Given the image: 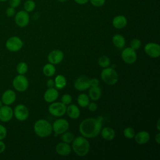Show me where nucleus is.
I'll return each instance as SVG.
<instances>
[{
  "instance_id": "1",
  "label": "nucleus",
  "mask_w": 160,
  "mask_h": 160,
  "mask_svg": "<svg viewBox=\"0 0 160 160\" xmlns=\"http://www.w3.org/2000/svg\"><path fill=\"white\" fill-rule=\"evenodd\" d=\"M79 129L82 136L87 138H93L98 136L100 133L102 129V122L95 118H87L81 121Z\"/></svg>"
},
{
  "instance_id": "2",
  "label": "nucleus",
  "mask_w": 160,
  "mask_h": 160,
  "mask_svg": "<svg viewBox=\"0 0 160 160\" xmlns=\"http://www.w3.org/2000/svg\"><path fill=\"white\" fill-rule=\"evenodd\" d=\"M72 142V150L78 156L82 157L88 154L90 149V144L85 137H76Z\"/></svg>"
},
{
  "instance_id": "3",
  "label": "nucleus",
  "mask_w": 160,
  "mask_h": 160,
  "mask_svg": "<svg viewBox=\"0 0 160 160\" xmlns=\"http://www.w3.org/2000/svg\"><path fill=\"white\" fill-rule=\"evenodd\" d=\"M34 131L36 134L41 138L49 136L52 131V125L47 120L41 119L38 120L34 125Z\"/></svg>"
},
{
  "instance_id": "4",
  "label": "nucleus",
  "mask_w": 160,
  "mask_h": 160,
  "mask_svg": "<svg viewBox=\"0 0 160 160\" xmlns=\"http://www.w3.org/2000/svg\"><path fill=\"white\" fill-rule=\"evenodd\" d=\"M102 81L108 85H114L118 81V74L112 68H104L101 74Z\"/></svg>"
},
{
  "instance_id": "5",
  "label": "nucleus",
  "mask_w": 160,
  "mask_h": 160,
  "mask_svg": "<svg viewBox=\"0 0 160 160\" xmlns=\"http://www.w3.org/2000/svg\"><path fill=\"white\" fill-rule=\"evenodd\" d=\"M14 88L19 92H24L28 88L29 81L24 74L17 75L12 80Z\"/></svg>"
},
{
  "instance_id": "6",
  "label": "nucleus",
  "mask_w": 160,
  "mask_h": 160,
  "mask_svg": "<svg viewBox=\"0 0 160 160\" xmlns=\"http://www.w3.org/2000/svg\"><path fill=\"white\" fill-rule=\"evenodd\" d=\"M6 49L11 52L19 51L23 46V42L21 39L18 36H12L6 42Z\"/></svg>"
},
{
  "instance_id": "7",
  "label": "nucleus",
  "mask_w": 160,
  "mask_h": 160,
  "mask_svg": "<svg viewBox=\"0 0 160 160\" xmlns=\"http://www.w3.org/2000/svg\"><path fill=\"white\" fill-rule=\"evenodd\" d=\"M49 113L54 116L60 117L66 112V106L61 102H53L48 108Z\"/></svg>"
},
{
  "instance_id": "8",
  "label": "nucleus",
  "mask_w": 160,
  "mask_h": 160,
  "mask_svg": "<svg viewBox=\"0 0 160 160\" xmlns=\"http://www.w3.org/2000/svg\"><path fill=\"white\" fill-rule=\"evenodd\" d=\"M29 13L24 10L19 11L14 15L15 23L20 28L26 27L29 24Z\"/></svg>"
},
{
  "instance_id": "9",
  "label": "nucleus",
  "mask_w": 160,
  "mask_h": 160,
  "mask_svg": "<svg viewBox=\"0 0 160 160\" xmlns=\"http://www.w3.org/2000/svg\"><path fill=\"white\" fill-rule=\"evenodd\" d=\"M13 114L15 118L20 121L26 120L29 116V110L24 104H18L13 110Z\"/></svg>"
},
{
  "instance_id": "10",
  "label": "nucleus",
  "mask_w": 160,
  "mask_h": 160,
  "mask_svg": "<svg viewBox=\"0 0 160 160\" xmlns=\"http://www.w3.org/2000/svg\"><path fill=\"white\" fill-rule=\"evenodd\" d=\"M69 126L68 121L64 119H56L52 125V130L56 134H62L65 132L68 129Z\"/></svg>"
},
{
  "instance_id": "11",
  "label": "nucleus",
  "mask_w": 160,
  "mask_h": 160,
  "mask_svg": "<svg viewBox=\"0 0 160 160\" xmlns=\"http://www.w3.org/2000/svg\"><path fill=\"white\" fill-rule=\"evenodd\" d=\"M121 58L126 64H131L134 63L137 59V54L131 48H125L121 52Z\"/></svg>"
},
{
  "instance_id": "12",
  "label": "nucleus",
  "mask_w": 160,
  "mask_h": 160,
  "mask_svg": "<svg viewBox=\"0 0 160 160\" xmlns=\"http://www.w3.org/2000/svg\"><path fill=\"white\" fill-rule=\"evenodd\" d=\"M144 51L151 58H156L160 55V46L157 43L149 42L145 45Z\"/></svg>"
},
{
  "instance_id": "13",
  "label": "nucleus",
  "mask_w": 160,
  "mask_h": 160,
  "mask_svg": "<svg viewBox=\"0 0 160 160\" xmlns=\"http://www.w3.org/2000/svg\"><path fill=\"white\" fill-rule=\"evenodd\" d=\"M74 86L78 91H85L90 88V79L86 76H81L76 79Z\"/></svg>"
},
{
  "instance_id": "14",
  "label": "nucleus",
  "mask_w": 160,
  "mask_h": 160,
  "mask_svg": "<svg viewBox=\"0 0 160 160\" xmlns=\"http://www.w3.org/2000/svg\"><path fill=\"white\" fill-rule=\"evenodd\" d=\"M14 116L12 109L8 105H2L0 108V121L4 122L11 120Z\"/></svg>"
},
{
  "instance_id": "15",
  "label": "nucleus",
  "mask_w": 160,
  "mask_h": 160,
  "mask_svg": "<svg viewBox=\"0 0 160 160\" xmlns=\"http://www.w3.org/2000/svg\"><path fill=\"white\" fill-rule=\"evenodd\" d=\"M64 58L63 52L59 50L56 49L51 51L48 56V61L52 64H58L62 62Z\"/></svg>"
},
{
  "instance_id": "16",
  "label": "nucleus",
  "mask_w": 160,
  "mask_h": 160,
  "mask_svg": "<svg viewBox=\"0 0 160 160\" xmlns=\"http://www.w3.org/2000/svg\"><path fill=\"white\" fill-rule=\"evenodd\" d=\"M16 99V94L12 89L6 90L2 94L1 101L4 105H11Z\"/></svg>"
},
{
  "instance_id": "17",
  "label": "nucleus",
  "mask_w": 160,
  "mask_h": 160,
  "mask_svg": "<svg viewBox=\"0 0 160 160\" xmlns=\"http://www.w3.org/2000/svg\"><path fill=\"white\" fill-rule=\"evenodd\" d=\"M56 151L60 156H67L71 153V148L68 143L59 142L56 146Z\"/></svg>"
},
{
  "instance_id": "18",
  "label": "nucleus",
  "mask_w": 160,
  "mask_h": 160,
  "mask_svg": "<svg viewBox=\"0 0 160 160\" xmlns=\"http://www.w3.org/2000/svg\"><path fill=\"white\" fill-rule=\"evenodd\" d=\"M59 92L57 89L54 88H48L44 94V99L47 102H53L58 98Z\"/></svg>"
},
{
  "instance_id": "19",
  "label": "nucleus",
  "mask_w": 160,
  "mask_h": 160,
  "mask_svg": "<svg viewBox=\"0 0 160 160\" xmlns=\"http://www.w3.org/2000/svg\"><path fill=\"white\" fill-rule=\"evenodd\" d=\"M135 141L139 144H144L147 143L150 139V134L148 131H142L134 136Z\"/></svg>"
},
{
  "instance_id": "20",
  "label": "nucleus",
  "mask_w": 160,
  "mask_h": 160,
  "mask_svg": "<svg viewBox=\"0 0 160 160\" xmlns=\"http://www.w3.org/2000/svg\"><path fill=\"white\" fill-rule=\"evenodd\" d=\"M112 26L116 29H122L126 27L128 23L126 18L123 15L115 16L112 21Z\"/></svg>"
},
{
  "instance_id": "21",
  "label": "nucleus",
  "mask_w": 160,
  "mask_h": 160,
  "mask_svg": "<svg viewBox=\"0 0 160 160\" xmlns=\"http://www.w3.org/2000/svg\"><path fill=\"white\" fill-rule=\"evenodd\" d=\"M66 112L68 116L73 119H78L80 116V110L75 104H70L66 108Z\"/></svg>"
},
{
  "instance_id": "22",
  "label": "nucleus",
  "mask_w": 160,
  "mask_h": 160,
  "mask_svg": "<svg viewBox=\"0 0 160 160\" xmlns=\"http://www.w3.org/2000/svg\"><path fill=\"white\" fill-rule=\"evenodd\" d=\"M102 137L106 141H112L116 136L114 129L111 127H105L101 130Z\"/></svg>"
},
{
  "instance_id": "23",
  "label": "nucleus",
  "mask_w": 160,
  "mask_h": 160,
  "mask_svg": "<svg viewBox=\"0 0 160 160\" xmlns=\"http://www.w3.org/2000/svg\"><path fill=\"white\" fill-rule=\"evenodd\" d=\"M101 89L99 86L90 87L89 90V97L93 101H98L101 96Z\"/></svg>"
},
{
  "instance_id": "24",
  "label": "nucleus",
  "mask_w": 160,
  "mask_h": 160,
  "mask_svg": "<svg viewBox=\"0 0 160 160\" xmlns=\"http://www.w3.org/2000/svg\"><path fill=\"white\" fill-rule=\"evenodd\" d=\"M112 41L113 44L118 48L120 49L124 48L126 44V40L124 36L119 34L114 35L112 38Z\"/></svg>"
},
{
  "instance_id": "25",
  "label": "nucleus",
  "mask_w": 160,
  "mask_h": 160,
  "mask_svg": "<svg viewBox=\"0 0 160 160\" xmlns=\"http://www.w3.org/2000/svg\"><path fill=\"white\" fill-rule=\"evenodd\" d=\"M66 85V78L62 75L59 74L58 75L54 81V86L56 89H63Z\"/></svg>"
},
{
  "instance_id": "26",
  "label": "nucleus",
  "mask_w": 160,
  "mask_h": 160,
  "mask_svg": "<svg viewBox=\"0 0 160 160\" xmlns=\"http://www.w3.org/2000/svg\"><path fill=\"white\" fill-rule=\"evenodd\" d=\"M42 72L45 76L48 77H51L55 74L56 68L54 64L49 62L44 66L42 68Z\"/></svg>"
},
{
  "instance_id": "27",
  "label": "nucleus",
  "mask_w": 160,
  "mask_h": 160,
  "mask_svg": "<svg viewBox=\"0 0 160 160\" xmlns=\"http://www.w3.org/2000/svg\"><path fill=\"white\" fill-rule=\"evenodd\" d=\"M77 100H78V104L82 108L87 107L89 103L90 102L89 97L85 94H81L80 95H79Z\"/></svg>"
},
{
  "instance_id": "28",
  "label": "nucleus",
  "mask_w": 160,
  "mask_h": 160,
  "mask_svg": "<svg viewBox=\"0 0 160 160\" xmlns=\"http://www.w3.org/2000/svg\"><path fill=\"white\" fill-rule=\"evenodd\" d=\"M24 11L28 12H32L36 8V3L33 0H27L24 2L23 5Z\"/></svg>"
},
{
  "instance_id": "29",
  "label": "nucleus",
  "mask_w": 160,
  "mask_h": 160,
  "mask_svg": "<svg viewBox=\"0 0 160 160\" xmlns=\"http://www.w3.org/2000/svg\"><path fill=\"white\" fill-rule=\"evenodd\" d=\"M28 70V64L24 62H20L16 66V71L19 74H24Z\"/></svg>"
},
{
  "instance_id": "30",
  "label": "nucleus",
  "mask_w": 160,
  "mask_h": 160,
  "mask_svg": "<svg viewBox=\"0 0 160 160\" xmlns=\"http://www.w3.org/2000/svg\"><path fill=\"white\" fill-rule=\"evenodd\" d=\"M110 59L106 56H102L98 59V64L101 67L108 68L110 65Z\"/></svg>"
},
{
  "instance_id": "31",
  "label": "nucleus",
  "mask_w": 160,
  "mask_h": 160,
  "mask_svg": "<svg viewBox=\"0 0 160 160\" xmlns=\"http://www.w3.org/2000/svg\"><path fill=\"white\" fill-rule=\"evenodd\" d=\"M62 136H61V139L62 140L63 142H66V143H71L72 142L74 138V134L71 132H65L64 133L62 134Z\"/></svg>"
},
{
  "instance_id": "32",
  "label": "nucleus",
  "mask_w": 160,
  "mask_h": 160,
  "mask_svg": "<svg viewBox=\"0 0 160 160\" xmlns=\"http://www.w3.org/2000/svg\"><path fill=\"white\" fill-rule=\"evenodd\" d=\"M124 136L128 139H132L135 136V131L131 127H127L123 131Z\"/></svg>"
},
{
  "instance_id": "33",
  "label": "nucleus",
  "mask_w": 160,
  "mask_h": 160,
  "mask_svg": "<svg viewBox=\"0 0 160 160\" xmlns=\"http://www.w3.org/2000/svg\"><path fill=\"white\" fill-rule=\"evenodd\" d=\"M130 46H131L130 48H131L134 50H136V49H138L141 47V42L139 39L135 38L131 41V42L130 43Z\"/></svg>"
},
{
  "instance_id": "34",
  "label": "nucleus",
  "mask_w": 160,
  "mask_h": 160,
  "mask_svg": "<svg viewBox=\"0 0 160 160\" xmlns=\"http://www.w3.org/2000/svg\"><path fill=\"white\" fill-rule=\"evenodd\" d=\"M72 101V97L69 94H64L61 97V102L65 105L69 104Z\"/></svg>"
},
{
  "instance_id": "35",
  "label": "nucleus",
  "mask_w": 160,
  "mask_h": 160,
  "mask_svg": "<svg viewBox=\"0 0 160 160\" xmlns=\"http://www.w3.org/2000/svg\"><path fill=\"white\" fill-rule=\"evenodd\" d=\"M91 4L95 7H101L105 4L106 0H89Z\"/></svg>"
},
{
  "instance_id": "36",
  "label": "nucleus",
  "mask_w": 160,
  "mask_h": 160,
  "mask_svg": "<svg viewBox=\"0 0 160 160\" xmlns=\"http://www.w3.org/2000/svg\"><path fill=\"white\" fill-rule=\"evenodd\" d=\"M15 14H16V11H15V8H14L9 6L6 10V14L9 18H12L14 16Z\"/></svg>"
},
{
  "instance_id": "37",
  "label": "nucleus",
  "mask_w": 160,
  "mask_h": 160,
  "mask_svg": "<svg viewBox=\"0 0 160 160\" xmlns=\"http://www.w3.org/2000/svg\"><path fill=\"white\" fill-rule=\"evenodd\" d=\"M7 135V129L2 124H0V140H3Z\"/></svg>"
},
{
  "instance_id": "38",
  "label": "nucleus",
  "mask_w": 160,
  "mask_h": 160,
  "mask_svg": "<svg viewBox=\"0 0 160 160\" xmlns=\"http://www.w3.org/2000/svg\"><path fill=\"white\" fill-rule=\"evenodd\" d=\"M21 2V0H9V3L11 7L16 8H18Z\"/></svg>"
},
{
  "instance_id": "39",
  "label": "nucleus",
  "mask_w": 160,
  "mask_h": 160,
  "mask_svg": "<svg viewBox=\"0 0 160 160\" xmlns=\"http://www.w3.org/2000/svg\"><path fill=\"white\" fill-rule=\"evenodd\" d=\"M87 107H88L89 110L91 111H95L98 109V106L95 102H89Z\"/></svg>"
},
{
  "instance_id": "40",
  "label": "nucleus",
  "mask_w": 160,
  "mask_h": 160,
  "mask_svg": "<svg viewBox=\"0 0 160 160\" xmlns=\"http://www.w3.org/2000/svg\"><path fill=\"white\" fill-rule=\"evenodd\" d=\"M99 85V81L96 78H93L90 79V87L92 86H98Z\"/></svg>"
},
{
  "instance_id": "41",
  "label": "nucleus",
  "mask_w": 160,
  "mask_h": 160,
  "mask_svg": "<svg viewBox=\"0 0 160 160\" xmlns=\"http://www.w3.org/2000/svg\"><path fill=\"white\" fill-rule=\"evenodd\" d=\"M46 85L48 86V88H54V81L53 79H48L46 82Z\"/></svg>"
},
{
  "instance_id": "42",
  "label": "nucleus",
  "mask_w": 160,
  "mask_h": 160,
  "mask_svg": "<svg viewBox=\"0 0 160 160\" xmlns=\"http://www.w3.org/2000/svg\"><path fill=\"white\" fill-rule=\"evenodd\" d=\"M5 149H6L5 143L2 140H0V154L3 152Z\"/></svg>"
},
{
  "instance_id": "43",
  "label": "nucleus",
  "mask_w": 160,
  "mask_h": 160,
  "mask_svg": "<svg viewBox=\"0 0 160 160\" xmlns=\"http://www.w3.org/2000/svg\"><path fill=\"white\" fill-rule=\"evenodd\" d=\"M75 1L76 3H77L79 5H82V4H85L87 2H88L89 0H74Z\"/></svg>"
},
{
  "instance_id": "44",
  "label": "nucleus",
  "mask_w": 160,
  "mask_h": 160,
  "mask_svg": "<svg viewBox=\"0 0 160 160\" xmlns=\"http://www.w3.org/2000/svg\"><path fill=\"white\" fill-rule=\"evenodd\" d=\"M154 139H155L156 142L159 144L160 143V133H159V132H158V133L155 136Z\"/></svg>"
},
{
  "instance_id": "45",
  "label": "nucleus",
  "mask_w": 160,
  "mask_h": 160,
  "mask_svg": "<svg viewBox=\"0 0 160 160\" xmlns=\"http://www.w3.org/2000/svg\"><path fill=\"white\" fill-rule=\"evenodd\" d=\"M157 129H158V131H160V128H159V119H158V122H157Z\"/></svg>"
},
{
  "instance_id": "46",
  "label": "nucleus",
  "mask_w": 160,
  "mask_h": 160,
  "mask_svg": "<svg viewBox=\"0 0 160 160\" xmlns=\"http://www.w3.org/2000/svg\"><path fill=\"white\" fill-rule=\"evenodd\" d=\"M59 2H66L68 0H58Z\"/></svg>"
},
{
  "instance_id": "47",
  "label": "nucleus",
  "mask_w": 160,
  "mask_h": 160,
  "mask_svg": "<svg viewBox=\"0 0 160 160\" xmlns=\"http://www.w3.org/2000/svg\"><path fill=\"white\" fill-rule=\"evenodd\" d=\"M2 104H3V103H2V101H1V99H0V108L2 106Z\"/></svg>"
},
{
  "instance_id": "48",
  "label": "nucleus",
  "mask_w": 160,
  "mask_h": 160,
  "mask_svg": "<svg viewBox=\"0 0 160 160\" xmlns=\"http://www.w3.org/2000/svg\"><path fill=\"white\" fill-rule=\"evenodd\" d=\"M8 1V0H0L1 2H5V1Z\"/></svg>"
}]
</instances>
